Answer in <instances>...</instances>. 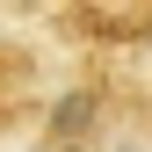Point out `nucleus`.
<instances>
[{
  "mask_svg": "<svg viewBox=\"0 0 152 152\" xmlns=\"http://www.w3.org/2000/svg\"><path fill=\"white\" fill-rule=\"evenodd\" d=\"M58 29L109 44V51H138V44H152V7H65Z\"/></svg>",
  "mask_w": 152,
  "mask_h": 152,
  "instance_id": "f257e3e1",
  "label": "nucleus"
}]
</instances>
